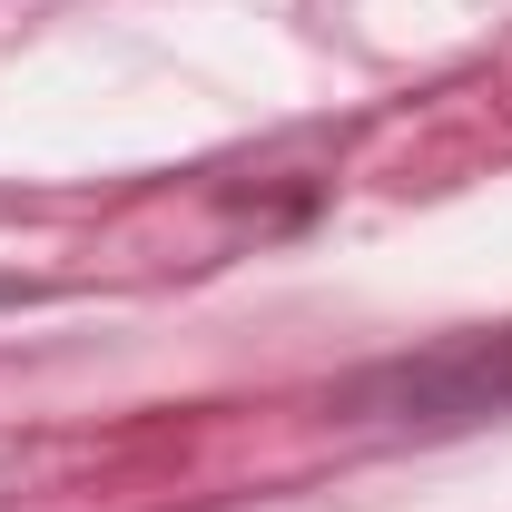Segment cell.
<instances>
[{"label": "cell", "mask_w": 512, "mask_h": 512, "mask_svg": "<svg viewBox=\"0 0 512 512\" xmlns=\"http://www.w3.org/2000/svg\"><path fill=\"white\" fill-rule=\"evenodd\" d=\"M365 404H384L394 424H473V414H503V404H512V325H503V335L434 345L424 365L375 375V384H365Z\"/></svg>", "instance_id": "cell-1"}]
</instances>
